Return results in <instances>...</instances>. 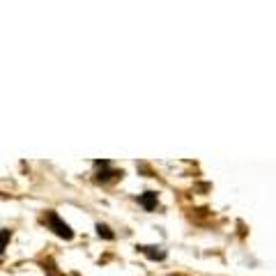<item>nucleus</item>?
<instances>
[{
  "mask_svg": "<svg viewBox=\"0 0 276 276\" xmlns=\"http://www.w3.org/2000/svg\"><path fill=\"white\" fill-rule=\"evenodd\" d=\"M44 226L49 228L51 233L58 235L60 239H67V242H69V239H74V230H71V226L60 219L58 212H53V210L46 212V214H44Z\"/></svg>",
  "mask_w": 276,
  "mask_h": 276,
  "instance_id": "nucleus-1",
  "label": "nucleus"
},
{
  "mask_svg": "<svg viewBox=\"0 0 276 276\" xmlns=\"http://www.w3.org/2000/svg\"><path fill=\"white\" fill-rule=\"evenodd\" d=\"M122 175H125V170H118V168L104 166V168H97L95 182H99V184H109V182H115V179H122Z\"/></svg>",
  "mask_w": 276,
  "mask_h": 276,
  "instance_id": "nucleus-2",
  "label": "nucleus"
},
{
  "mask_svg": "<svg viewBox=\"0 0 276 276\" xmlns=\"http://www.w3.org/2000/svg\"><path fill=\"white\" fill-rule=\"evenodd\" d=\"M136 249L150 260H166V249H161V246H154V244H141V246H136Z\"/></svg>",
  "mask_w": 276,
  "mask_h": 276,
  "instance_id": "nucleus-3",
  "label": "nucleus"
},
{
  "mask_svg": "<svg viewBox=\"0 0 276 276\" xmlns=\"http://www.w3.org/2000/svg\"><path fill=\"white\" fill-rule=\"evenodd\" d=\"M138 203H141L143 210H147V212L157 210V205H159V194H157V191H145V194H141Z\"/></svg>",
  "mask_w": 276,
  "mask_h": 276,
  "instance_id": "nucleus-4",
  "label": "nucleus"
},
{
  "mask_svg": "<svg viewBox=\"0 0 276 276\" xmlns=\"http://www.w3.org/2000/svg\"><path fill=\"white\" fill-rule=\"evenodd\" d=\"M95 228H97V235H99L102 239H106V242H113V239H115V233L111 230L109 226H106V223H97Z\"/></svg>",
  "mask_w": 276,
  "mask_h": 276,
  "instance_id": "nucleus-5",
  "label": "nucleus"
},
{
  "mask_svg": "<svg viewBox=\"0 0 276 276\" xmlns=\"http://www.w3.org/2000/svg\"><path fill=\"white\" fill-rule=\"evenodd\" d=\"M10 239H12V230L3 228V230H0V255L5 253V249L10 246Z\"/></svg>",
  "mask_w": 276,
  "mask_h": 276,
  "instance_id": "nucleus-6",
  "label": "nucleus"
},
{
  "mask_svg": "<svg viewBox=\"0 0 276 276\" xmlns=\"http://www.w3.org/2000/svg\"><path fill=\"white\" fill-rule=\"evenodd\" d=\"M104 166H111L109 159H95V168H104Z\"/></svg>",
  "mask_w": 276,
  "mask_h": 276,
  "instance_id": "nucleus-7",
  "label": "nucleus"
}]
</instances>
